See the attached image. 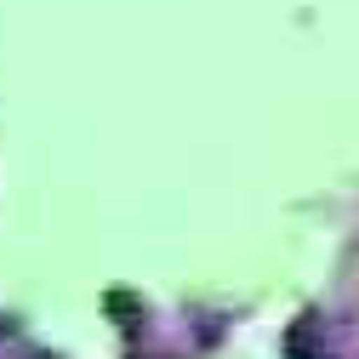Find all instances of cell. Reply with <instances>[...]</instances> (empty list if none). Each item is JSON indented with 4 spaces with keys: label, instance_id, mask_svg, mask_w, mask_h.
<instances>
[{
    "label": "cell",
    "instance_id": "6da1fadb",
    "mask_svg": "<svg viewBox=\"0 0 359 359\" xmlns=\"http://www.w3.org/2000/svg\"><path fill=\"white\" fill-rule=\"evenodd\" d=\"M285 353L291 359H325V325L313 320V313H302L291 325V337H285Z\"/></svg>",
    "mask_w": 359,
    "mask_h": 359
}]
</instances>
